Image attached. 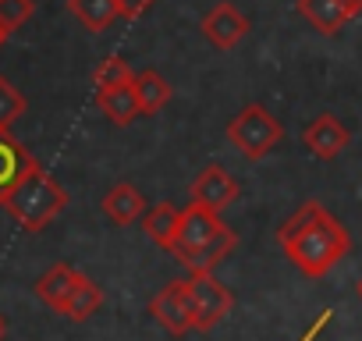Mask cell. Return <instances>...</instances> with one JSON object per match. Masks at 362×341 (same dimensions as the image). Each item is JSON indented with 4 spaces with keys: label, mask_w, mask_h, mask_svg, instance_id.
<instances>
[{
    "label": "cell",
    "mask_w": 362,
    "mask_h": 341,
    "mask_svg": "<svg viewBox=\"0 0 362 341\" xmlns=\"http://www.w3.org/2000/svg\"><path fill=\"white\" fill-rule=\"evenodd\" d=\"M277 245L305 277H327L348 256L351 235L323 203L309 200L281 224Z\"/></svg>",
    "instance_id": "6da1fadb"
},
{
    "label": "cell",
    "mask_w": 362,
    "mask_h": 341,
    "mask_svg": "<svg viewBox=\"0 0 362 341\" xmlns=\"http://www.w3.org/2000/svg\"><path fill=\"white\" fill-rule=\"evenodd\" d=\"M64 207H68V192L54 182V175H47L40 163L15 185V192L4 200V210L25 231H43Z\"/></svg>",
    "instance_id": "7a4b0ae2"
},
{
    "label": "cell",
    "mask_w": 362,
    "mask_h": 341,
    "mask_svg": "<svg viewBox=\"0 0 362 341\" xmlns=\"http://www.w3.org/2000/svg\"><path fill=\"white\" fill-rule=\"evenodd\" d=\"M228 139H231V146H235L245 160H263L267 153H274V149L281 146L284 128H281V121H277L263 103H249V107H242V110L231 117Z\"/></svg>",
    "instance_id": "3957f363"
},
{
    "label": "cell",
    "mask_w": 362,
    "mask_h": 341,
    "mask_svg": "<svg viewBox=\"0 0 362 341\" xmlns=\"http://www.w3.org/2000/svg\"><path fill=\"white\" fill-rule=\"evenodd\" d=\"M189 284V302H192V316H196V330H214L235 306L231 291L214 277V270H192L185 277Z\"/></svg>",
    "instance_id": "277c9868"
},
{
    "label": "cell",
    "mask_w": 362,
    "mask_h": 341,
    "mask_svg": "<svg viewBox=\"0 0 362 341\" xmlns=\"http://www.w3.org/2000/svg\"><path fill=\"white\" fill-rule=\"evenodd\" d=\"M149 313H153V320H156L167 334H174V337L196 330V316H192V302H189V284H185V281H167V284L149 299Z\"/></svg>",
    "instance_id": "5b68a950"
},
{
    "label": "cell",
    "mask_w": 362,
    "mask_h": 341,
    "mask_svg": "<svg viewBox=\"0 0 362 341\" xmlns=\"http://www.w3.org/2000/svg\"><path fill=\"white\" fill-rule=\"evenodd\" d=\"M224 228H228V224L221 221V214H214V210H206V207H199V203H189L185 210H181V228H177V238H174V245H170V256L177 260V256H185V253L206 245V242L217 238Z\"/></svg>",
    "instance_id": "8992f818"
},
{
    "label": "cell",
    "mask_w": 362,
    "mask_h": 341,
    "mask_svg": "<svg viewBox=\"0 0 362 341\" xmlns=\"http://www.w3.org/2000/svg\"><path fill=\"white\" fill-rule=\"evenodd\" d=\"M238 192H242L238 182L228 175L221 163H206L199 175H196V182L189 185L192 203H199V207H206V210H214V214H224V210L238 200Z\"/></svg>",
    "instance_id": "52a82bcc"
},
{
    "label": "cell",
    "mask_w": 362,
    "mask_h": 341,
    "mask_svg": "<svg viewBox=\"0 0 362 341\" xmlns=\"http://www.w3.org/2000/svg\"><path fill=\"white\" fill-rule=\"evenodd\" d=\"M199 29H203V36H206L217 50H235V47L245 40V33H249V18L231 4V0H221V4H214V8L203 15Z\"/></svg>",
    "instance_id": "ba28073f"
},
{
    "label": "cell",
    "mask_w": 362,
    "mask_h": 341,
    "mask_svg": "<svg viewBox=\"0 0 362 341\" xmlns=\"http://www.w3.org/2000/svg\"><path fill=\"white\" fill-rule=\"evenodd\" d=\"M33 167H36L33 153L11 135V128H0V207Z\"/></svg>",
    "instance_id": "9c48e42d"
},
{
    "label": "cell",
    "mask_w": 362,
    "mask_h": 341,
    "mask_svg": "<svg viewBox=\"0 0 362 341\" xmlns=\"http://www.w3.org/2000/svg\"><path fill=\"white\" fill-rule=\"evenodd\" d=\"M302 142H305V149H309L313 156H320V160H334V156L351 142V132H348L334 114H320V117H313V121L305 125Z\"/></svg>",
    "instance_id": "30bf717a"
},
{
    "label": "cell",
    "mask_w": 362,
    "mask_h": 341,
    "mask_svg": "<svg viewBox=\"0 0 362 341\" xmlns=\"http://www.w3.org/2000/svg\"><path fill=\"white\" fill-rule=\"evenodd\" d=\"M96 107L103 110V117L117 128H128L142 110H139V96H135V79L132 82H114V86H100L96 89Z\"/></svg>",
    "instance_id": "8fae6325"
},
{
    "label": "cell",
    "mask_w": 362,
    "mask_h": 341,
    "mask_svg": "<svg viewBox=\"0 0 362 341\" xmlns=\"http://www.w3.org/2000/svg\"><path fill=\"white\" fill-rule=\"evenodd\" d=\"M146 196L135 189V185H128V182H121V185H114L107 196H103V214L117 224V228H128V224H139L142 217H146Z\"/></svg>",
    "instance_id": "7c38bea8"
},
{
    "label": "cell",
    "mask_w": 362,
    "mask_h": 341,
    "mask_svg": "<svg viewBox=\"0 0 362 341\" xmlns=\"http://www.w3.org/2000/svg\"><path fill=\"white\" fill-rule=\"evenodd\" d=\"M78 270L75 267H68V263H57V267H50L40 281H36V299L43 302V306H50L54 313H64V306H68V295H71V288L78 284Z\"/></svg>",
    "instance_id": "4fadbf2b"
},
{
    "label": "cell",
    "mask_w": 362,
    "mask_h": 341,
    "mask_svg": "<svg viewBox=\"0 0 362 341\" xmlns=\"http://www.w3.org/2000/svg\"><path fill=\"white\" fill-rule=\"evenodd\" d=\"M238 245V231H231V228H224L217 238H210L206 245H199V249H192V253H185V256H177V263L185 267L189 274L192 270H217L228 256H231V249Z\"/></svg>",
    "instance_id": "5bb4252c"
},
{
    "label": "cell",
    "mask_w": 362,
    "mask_h": 341,
    "mask_svg": "<svg viewBox=\"0 0 362 341\" xmlns=\"http://www.w3.org/2000/svg\"><path fill=\"white\" fill-rule=\"evenodd\" d=\"M298 15L323 36H337L351 22V15L344 11L341 0H298Z\"/></svg>",
    "instance_id": "9a60e30c"
},
{
    "label": "cell",
    "mask_w": 362,
    "mask_h": 341,
    "mask_svg": "<svg viewBox=\"0 0 362 341\" xmlns=\"http://www.w3.org/2000/svg\"><path fill=\"white\" fill-rule=\"evenodd\" d=\"M177 228H181V210L170 207V203H160V207L146 210V217H142V231H146L160 249H167V253H170V245H174V238H177Z\"/></svg>",
    "instance_id": "2e32d148"
},
{
    "label": "cell",
    "mask_w": 362,
    "mask_h": 341,
    "mask_svg": "<svg viewBox=\"0 0 362 341\" xmlns=\"http://www.w3.org/2000/svg\"><path fill=\"white\" fill-rule=\"evenodd\" d=\"M170 93L174 89H170V82L160 71L146 68V71L135 75V96H139V110L142 114H160L170 103Z\"/></svg>",
    "instance_id": "e0dca14e"
},
{
    "label": "cell",
    "mask_w": 362,
    "mask_h": 341,
    "mask_svg": "<svg viewBox=\"0 0 362 341\" xmlns=\"http://www.w3.org/2000/svg\"><path fill=\"white\" fill-rule=\"evenodd\" d=\"M68 11L89 29V33H107L114 18H121L117 0H68Z\"/></svg>",
    "instance_id": "ac0fdd59"
},
{
    "label": "cell",
    "mask_w": 362,
    "mask_h": 341,
    "mask_svg": "<svg viewBox=\"0 0 362 341\" xmlns=\"http://www.w3.org/2000/svg\"><path fill=\"white\" fill-rule=\"evenodd\" d=\"M103 306V291H100V284L96 281H89L86 274L78 277V284L71 288V295H68V306H64V316L68 320H89L96 309Z\"/></svg>",
    "instance_id": "d6986e66"
},
{
    "label": "cell",
    "mask_w": 362,
    "mask_h": 341,
    "mask_svg": "<svg viewBox=\"0 0 362 341\" xmlns=\"http://www.w3.org/2000/svg\"><path fill=\"white\" fill-rule=\"evenodd\" d=\"M25 96H22V89H15L4 75H0V128H11L22 114H25Z\"/></svg>",
    "instance_id": "ffe728a7"
},
{
    "label": "cell",
    "mask_w": 362,
    "mask_h": 341,
    "mask_svg": "<svg viewBox=\"0 0 362 341\" xmlns=\"http://www.w3.org/2000/svg\"><path fill=\"white\" fill-rule=\"evenodd\" d=\"M33 11H36L33 0H0V29H4L8 36L18 33L33 18Z\"/></svg>",
    "instance_id": "44dd1931"
},
{
    "label": "cell",
    "mask_w": 362,
    "mask_h": 341,
    "mask_svg": "<svg viewBox=\"0 0 362 341\" xmlns=\"http://www.w3.org/2000/svg\"><path fill=\"white\" fill-rule=\"evenodd\" d=\"M132 79H135V71H132L128 61L117 57V54L103 57L100 68L93 71V86H96V89H100V86H114V82H132Z\"/></svg>",
    "instance_id": "7402d4cb"
},
{
    "label": "cell",
    "mask_w": 362,
    "mask_h": 341,
    "mask_svg": "<svg viewBox=\"0 0 362 341\" xmlns=\"http://www.w3.org/2000/svg\"><path fill=\"white\" fill-rule=\"evenodd\" d=\"M153 4H156V0H117V11H121L124 22H135V18H142Z\"/></svg>",
    "instance_id": "603a6c76"
},
{
    "label": "cell",
    "mask_w": 362,
    "mask_h": 341,
    "mask_svg": "<svg viewBox=\"0 0 362 341\" xmlns=\"http://www.w3.org/2000/svg\"><path fill=\"white\" fill-rule=\"evenodd\" d=\"M341 4H344V11H348L351 18H358V15H362V0H341Z\"/></svg>",
    "instance_id": "cb8c5ba5"
},
{
    "label": "cell",
    "mask_w": 362,
    "mask_h": 341,
    "mask_svg": "<svg viewBox=\"0 0 362 341\" xmlns=\"http://www.w3.org/2000/svg\"><path fill=\"white\" fill-rule=\"evenodd\" d=\"M0 337H4V316H0Z\"/></svg>",
    "instance_id": "d4e9b609"
},
{
    "label": "cell",
    "mask_w": 362,
    "mask_h": 341,
    "mask_svg": "<svg viewBox=\"0 0 362 341\" xmlns=\"http://www.w3.org/2000/svg\"><path fill=\"white\" fill-rule=\"evenodd\" d=\"M4 40H8V33H4V29H0V43H4Z\"/></svg>",
    "instance_id": "484cf974"
},
{
    "label": "cell",
    "mask_w": 362,
    "mask_h": 341,
    "mask_svg": "<svg viewBox=\"0 0 362 341\" xmlns=\"http://www.w3.org/2000/svg\"><path fill=\"white\" fill-rule=\"evenodd\" d=\"M358 299H362V281H358Z\"/></svg>",
    "instance_id": "4316f807"
}]
</instances>
